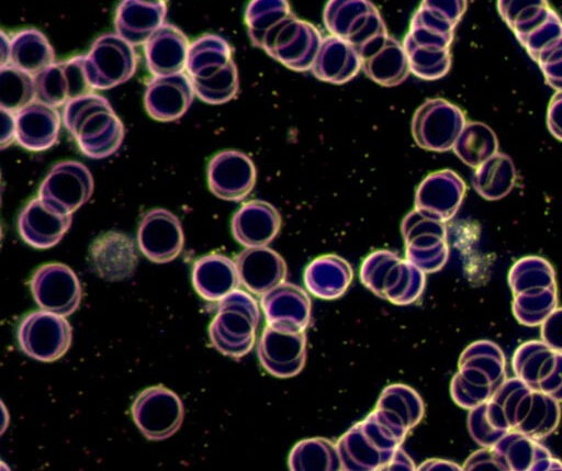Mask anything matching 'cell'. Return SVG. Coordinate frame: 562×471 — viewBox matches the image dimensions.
I'll return each mask as SVG.
<instances>
[{
    "label": "cell",
    "mask_w": 562,
    "mask_h": 471,
    "mask_svg": "<svg viewBox=\"0 0 562 471\" xmlns=\"http://www.w3.org/2000/svg\"><path fill=\"white\" fill-rule=\"evenodd\" d=\"M63 122L80 150L100 159L113 155L124 139V125L109 101L88 93L65 104Z\"/></svg>",
    "instance_id": "cell-1"
},
{
    "label": "cell",
    "mask_w": 562,
    "mask_h": 471,
    "mask_svg": "<svg viewBox=\"0 0 562 471\" xmlns=\"http://www.w3.org/2000/svg\"><path fill=\"white\" fill-rule=\"evenodd\" d=\"M373 411L336 442L341 470H383L405 439Z\"/></svg>",
    "instance_id": "cell-2"
},
{
    "label": "cell",
    "mask_w": 562,
    "mask_h": 471,
    "mask_svg": "<svg viewBox=\"0 0 562 471\" xmlns=\"http://www.w3.org/2000/svg\"><path fill=\"white\" fill-rule=\"evenodd\" d=\"M260 321L257 301L247 292L234 290L220 300L209 326V337L221 354L240 358L254 347Z\"/></svg>",
    "instance_id": "cell-3"
},
{
    "label": "cell",
    "mask_w": 562,
    "mask_h": 471,
    "mask_svg": "<svg viewBox=\"0 0 562 471\" xmlns=\"http://www.w3.org/2000/svg\"><path fill=\"white\" fill-rule=\"evenodd\" d=\"M360 279L375 295L397 305L415 302L425 288V272L390 250L370 254L362 262Z\"/></svg>",
    "instance_id": "cell-4"
},
{
    "label": "cell",
    "mask_w": 562,
    "mask_h": 471,
    "mask_svg": "<svg viewBox=\"0 0 562 471\" xmlns=\"http://www.w3.org/2000/svg\"><path fill=\"white\" fill-rule=\"evenodd\" d=\"M20 349L42 362L60 359L70 348L72 329L65 316L40 310L25 315L18 326Z\"/></svg>",
    "instance_id": "cell-5"
},
{
    "label": "cell",
    "mask_w": 562,
    "mask_h": 471,
    "mask_svg": "<svg viewBox=\"0 0 562 471\" xmlns=\"http://www.w3.org/2000/svg\"><path fill=\"white\" fill-rule=\"evenodd\" d=\"M445 222L414 209L403 218L401 232L406 259L425 273L439 270L448 257Z\"/></svg>",
    "instance_id": "cell-6"
},
{
    "label": "cell",
    "mask_w": 562,
    "mask_h": 471,
    "mask_svg": "<svg viewBox=\"0 0 562 471\" xmlns=\"http://www.w3.org/2000/svg\"><path fill=\"white\" fill-rule=\"evenodd\" d=\"M131 413L148 440H165L176 434L184 418V406L177 393L165 385H153L134 399Z\"/></svg>",
    "instance_id": "cell-7"
},
{
    "label": "cell",
    "mask_w": 562,
    "mask_h": 471,
    "mask_svg": "<svg viewBox=\"0 0 562 471\" xmlns=\"http://www.w3.org/2000/svg\"><path fill=\"white\" fill-rule=\"evenodd\" d=\"M323 21L330 35L360 47L387 33L385 23L370 0H328Z\"/></svg>",
    "instance_id": "cell-8"
},
{
    "label": "cell",
    "mask_w": 562,
    "mask_h": 471,
    "mask_svg": "<svg viewBox=\"0 0 562 471\" xmlns=\"http://www.w3.org/2000/svg\"><path fill=\"white\" fill-rule=\"evenodd\" d=\"M137 57L131 43L116 33L99 36L86 55V69L92 89L105 90L133 77Z\"/></svg>",
    "instance_id": "cell-9"
},
{
    "label": "cell",
    "mask_w": 562,
    "mask_h": 471,
    "mask_svg": "<svg viewBox=\"0 0 562 471\" xmlns=\"http://www.w3.org/2000/svg\"><path fill=\"white\" fill-rule=\"evenodd\" d=\"M465 123L456 104L441 98L427 99L413 115L412 134L420 148L447 152L453 148Z\"/></svg>",
    "instance_id": "cell-10"
},
{
    "label": "cell",
    "mask_w": 562,
    "mask_h": 471,
    "mask_svg": "<svg viewBox=\"0 0 562 471\" xmlns=\"http://www.w3.org/2000/svg\"><path fill=\"white\" fill-rule=\"evenodd\" d=\"M93 192V178L83 164L65 160L56 164L44 178L38 198L49 208L72 214Z\"/></svg>",
    "instance_id": "cell-11"
},
{
    "label": "cell",
    "mask_w": 562,
    "mask_h": 471,
    "mask_svg": "<svg viewBox=\"0 0 562 471\" xmlns=\"http://www.w3.org/2000/svg\"><path fill=\"white\" fill-rule=\"evenodd\" d=\"M30 288L41 310L69 316L80 305L81 284L68 266L59 262L46 263L33 273Z\"/></svg>",
    "instance_id": "cell-12"
},
{
    "label": "cell",
    "mask_w": 562,
    "mask_h": 471,
    "mask_svg": "<svg viewBox=\"0 0 562 471\" xmlns=\"http://www.w3.org/2000/svg\"><path fill=\"white\" fill-rule=\"evenodd\" d=\"M312 23L293 16L262 46L272 58L294 71L311 70L322 44Z\"/></svg>",
    "instance_id": "cell-13"
},
{
    "label": "cell",
    "mask_w": 562,
    "mask_h": 471,
    "mask_svg": "<svg viewBox=\"0 0 562 471\" xmlns=\"http://www.w3.org/2000/svg\"><path fill=\"white\" fill-rule=\"evenodd\" d=\"M137 243L140 253L153 262L166 263L175 260L184 245L180 220L162 208L149 210L138 225Z\"/></svg>",
    "instance_id": "cell-14"
},
{
    "label": "cell",
    "mask_w": 562,
    "mask_h": 471,
    "mask_svg": "<svg viewBox=\"0 0 562 471\" xmlns=\"http://www.w3.org/2000/svg\"><path fill=\"white\" fill-rule=\"evenodd\" d=\"M35 90L37 101L55 108L90 93L86 55L53 63L35 76Z\"/></svg>",
    "instance_id": "cell-15"
},
{
    "label": "cell",
    "mask_w": 562,
    "mask_h": 471,
    "mask_svg": "<svg viewBox=\"0 0 562 471\" xmlns=\"http://www.w3.org/2000/svg\"><path fill=\"white\" fill-rule=\"evenodd\" d=\"M261 366L277 378H291L301 372L306 359L304 332L267 326L258 341Z\"/></svg>",
    "instance_id": "cell-16"
},
{
    "label": "cell",
    "mask_w": 562,
    "mask_h": 471,
    "mask_svg": "<svg viewBox=\"0 0 562 471\" xmlns=\"http://www.w3.org/2000/svg\"><path fill=\"white\" fill-rule=\"evenodd\" d=\"M257 170L248 155L239 150H223L207 166V184L214 195L226 201H241L252 191Z\"/></svg>",
    "instance_id": "cell-17"
},
{
    "label": "cell",
    "mask_w": 562,
    "mask_h": 471,
    "mask_svg": "<svg viewBox=\"0 0 562 471\" xmlns=\"http://www.w3.org/2000/svg\"><path fill=\"white\" fill-rule=\"evenodd\" d=\"M358 53L364 74L383 87L404 82L411 72L403 44L389 33L370 41Z\"/></svg>",
    "instance_id": "cell-18"
},
{
    "label": "cell",
    "mask_w": 562,
    "mask_h": 471,
    "mask_svg": "<svg viewBox=\"0 0 562 471\" xmlns=\"http://www.w3.org/2000/svg\"><path fill=\"white\" fill-rule=\"evenodd\" d=\"M89 261L94 272L106 281L127 279L138 262L135 243L125 233L106 232L91 244Z\"/></svg>",
    "instance_id": "cell-19"
},
{
    "label": "cell",
    "mask_w": 562,
    "mask_h": 471,
    "mask_svg": "<svg viewBox=\"0 0 562 471\" xmlns=\"http://www.w3.org/2000/svg\"><path fill=\"white\" fill-rule=\"evenodd\" d=\"M194 89L183 72L155 76L145 90L144 104L150 117L170 122L181 117L190 108Z\"/></svg>",
    "instance_id": "cell-20"
},
{
    "label": "cell",
    "mask_w": 562,
    "mask_h": 471,
    "mask_svg": "<svg viewBox=\"0 0 562 471\" xmlns=\"http://www.w3.org/2000/svg\"><path fill=\"white\" fill-rule=\"evenodd\" d=\"M260 305L269 326L304 332L310 324L311 299L296 284L282 282L261 295Z\"/></svg>",
    "instance_id": "cell-21"
},
{
    "label": "cell",
    "mask_w": 562,
    "mask_h": 471,
    "mask_svg": "<svg viewBox=\"0 0 562 471\" xmlns=\"http://www.w3.org/2000/svg\"><path fill=\"white\" fill-rule=\"evenodd\" d=\"M71 214L60 213L38 197L31 200L21 211L18 229L22 239L37 249L57 245L71 225Z\"/></svg>",
    "instance_id": "cell-22"
},
{
    "label": "cell",
    "mask_w": 562,
    "mask_h": 471,
    "mask_svg": "<svg viewBox=\"0 0 562 471\" xmlns=\"http://www.w3.org/2000/svg\"><path fill=\"white\" fill-rule=\"evenodd\" d=\"M240 284L262 295L285 281L284 259L268 246L246 247L235 259Z\"/></svg>",
    "instance_id": "cell-23"
},
{
    "label": "cell",
    "mask_w": 562,
    "mask_h": 471,
    "mask_svg": "<svg viewBox=\"0 0 562 471\" xmlns=\"http://www.w3.org/2000/svg\"><path fill=\"white\" fill-rule=\"evenodd\" d=\"M465 194V183L454 171L445 169L429 173L417 187L415 208L441 221L450 220Z\"/></svg>",
    "instance_id": "cell-24"
},
{
    "label": "cell",
    "mask_w": 562,
    "mask_h": 471,
    "mask_svg": "<svg viewBox=\"0 0 562 471\" xmlns=\"http://www.w3.org/2000/svg\"><path fill=\"white\" fill-rule=\"evenodd\" d=\"M166 1L122 0L114 15L115 33L134 45L145 44L165 23Z\"/></svg>",
    "instance_id": "cell-25"
},
{
    "label": "cell",
    "mask_w": 562,
    "mask_h": 471,
    "mask_svg": "<svg viewBox=\"0 0 562 471\" xmlns=\"http://www.w3.org/2000/svg\"><path fill=\"white\" fill-rule=\"evenodd\" d=\"M231 227L234 238L240 245L267 246L280 231L281 216L271 203L251 200L234 214Z\"/></svg>",
    "instance_id": "cell-26"
},
{
    "label": "cell",
    "mask_w": 562,
    "mask_h": 471,
    "mask_svg": "<svg viewBox=\"0 0 562 471\" xmlns=\"http://www.w3.org/2000/svg\"><path fill=\"white\" fill-rule=\"evenodd\" d=\"M186 34L170 23H164L144 44L148 70L154 76L182 72L189 51Z\"/></svg>",
    "instance_id": "cell-27"
},
{
    "label": "cell",
    "mask_w": 562,
    "mask_h": 471,
    "mask_svg": "<svg viewBox=\"0 0 562 471\" xmlns=\"http://www.w3.org/2000/svg\"><path fill=\"white\" fill-rule=\"evenodd\" d=\"M16 141L34 152L52 147L59 134L60 115L55 106L36 101L15 113Z\"/></svg>",
    "instance_id": "cell-28"
},
{
    "label": "cell",
    "mask_w": 562,
    "mask_h": 471,
    "mask_svg": "<svg viewBox=\"0 0 562 471\" xmlns=\"http://www.w3.org/2000/svg\"><path fill=\"white\" fill-rule=\"evenodd\" d=\"M361 69L358 51L349 42L335 35L323 37L312 65L313 75L325 82L342 85Z\"/></svg>",
    "instance_id": "cell-29"
},
{
    "label": "cell",
    "mask_w": 562,
    "mask_h": 471,
    "mask_svg": "<svg viewBox=\"0 0 562 471\" xmlns=\"http://www.w3.org/2000/svg\"><path fill=\"white\" fill-rule=\"evenodd\" d=\"M192 284L206 301H220L240 284L235 261L221 254L199 258L192 269Z\"/></svg>",
    "instance_id": "cell-30"
},
{
    "label": "cell",
    "mask_w": 562,
    "mask_h": 471,
    "mask_svg": "<svg viewBox=\"0 0 562 471\" xmlns=\"http://www.w3.org/2000/svg\"><path fill=\"white\" fill-rule=\"evenodd\" d=\"M382 419L403 435L414 428L424 416L420 395L405 384H392L380 394L374 410Z\"/></svg>",
    "instance_id": "cell-31"
},
{
    "label": "cell",
    "mask_w": 562,
    "mask_h": 471,
    "mask_svg": "<svg viewBox=\"0 0 562 471\" xmlns=\"http://www.w3.org/2000/svg\"><path fill=\"white\" fill-rule=\"evenodd\" d=\"M350 265L337 255L314 259L304 271V284L315 296L324 300L340 298L352 281Z\"/></svg>",
    "instance_id": "cell-32"
},
{
    "label": "cell",
    "mask_w": 562,
    "mask_h": 471,
    "mask_svg": "<svg viewBox=\"0 0 562 471\" xmlns=\"http://www.w3.org/2000/svg\"><path fill=\"white\" fill-rule=\"evenodd\" d=\"M293 16L288 0H250L245 11V23L254 46L262 48Z\"/></svg>",
    "instance_id": "cell-33"
},
{
    "label": "cell",
    "mask_w": 562,
    "mask_h": 471,
    "mask_svg": "<svg viewBox=\"0 0 562 471\" xmlns=\"http://www.w3.org/2000/svg\"><path fill=\"white\" fill-rule=\"evenodd\" d=\"M54 60V48L41 31L25 29L11 37L10 65L36 76Z\"/></svg>",
    "instance_id": "cell-34"
},
{
    "label": "cell",
    "mask_w": 562,
    "mask_h": 471,
    "mask_svg": "<svg viewBox=\"0 0 562 471\" xmlns=\"http://www.w3.org/2000/svg\"><path fill=\"white\" fill-rule=\"evenodd\" d=\"M231 60L232 47L225 38L216 34H203L189 46L186 70L190 79L207 78Z\"/></svg>",
    "instance_id": "cell-35"
},
{
    "label": "cell",
    "mask_w": 562,
    "mask_h": 471,
    "mask_svg": "<svg viewBox=\"0 0 562 471\" xmlns=\"http://www.w3.org/2000/svg\"><path fill=\"white\" fill-rule=\"evenodd\" d=\"M515 180L513 160L505 154L496 153L476 168L472 184L484 199L498 200L510 192Z\"/></svg>",
    "instance_id": "cell-36"
},
{
    "label": "cell",
    "mask_w": 562,
    "mask_h": 471,
    "mask_svg": "<svg viewBox=\"0 0 562 471\" xmlns=\"http://www.w3.org/2000/svg\"><path fill=\"white\" fill-rule=\"evenodd\" d=\"M497 148L496 135L486 124L468 122L452 149L465 165L477 168L496 154Z\"/></svg>",
    "instance_id": "cell-37"
},
{
    "label": "cell",
    "mask_w": 562,
    "mask_h": 471,
    "mask_svg": "<svg viewBox=\"0 0 562 471\" xmlns=\"http://www.w3.org/2000/svg\"><path fill=\"white\" fill-rule=\"evenodd\" d=\"M290 470H341L337 445L326 438L299 441L289 456Z\"/></svg>",
    "instance_id": "cell-38"
},
{
    "label": "cell",
    "mask_w": 562,
    "mask_h": 471,
    "mask_svg": "<svg viewBox=\"0 0 562 471\" xmlns=\"http://www.w3.org/2000/svg\"><path fill=\"white\" fill-rule=\"evenodd\" d=\"M409 70L424 80H437L448 74L451 67L450 48L419 45L404 38Z\"/></svg>",
    "instance_id": "cell-39"
},
{
    "label": "cell",
    "mask_w": 562,
    "mask_h": 471,
    "mask_svg": "<svg viewBox=\"0 0 562 471\" xmlns=\"http://www.w3.org/2000/svg\"><path fill=\"white\" fill-rule=\"evenodd\" d=\"M36 99L35 77L12 66H1V109L16 113Z\"/></svg>",
    "instance_id": "cell-40"
},
{
    "label": "cell",
    "mask_w": 562,
    "mask_h": 471,
    "mask_svg": "<svg viewBox=\"0 0 562 471\" xmlns=\"http://www.w3.org/2000/svg\"><path fill=\"white\" fill-rule=\"evenodd\" d=\"M547 0H497V10L515 36L524 34L546 19Z\"/></svg>",
    "instance_id": "cell-41"
},
{
    "label": "cell",
    "mask_w": 562,
    "mask_h": 471,
    "mask_svg": "<svg viewBox=\"0 0 562 471\" xmlns=\"http://www.w3.org/2000/svg\"><path fill=\"white\" fill-rule=\"evenodd\" d=\"M529 56L539 61L562 43V19L550 9L548 15L528 32L516 35Z\"/></svg>",
    "instance_id": "cell-42"
},
{
    "label": "cell",
    "mask_w": 562,
    "mask_h": 471,
    "mask_svg": "<svg viewBox=\"0 0 562 471\" xmlns=\"http://www.w3.org/2000/svg\"><path fill=\"white\" fill-rule=\"evenodd\" d=\"M194 93L210 104H222L232 100L238 91L237 67L232 59L224 68L207 78L191 79Z\"/></svg>",
    "instance_id": "cell-43"
},
{
    "label": "cell",
    "mask_w": 562,
    "mask_h": 471,
    "mask_svg": "<svg viewBox=\"0 0 562 471\" xmlns=\"http://www.w3.org/2000/svg\"><path fill=\"white\" fill-rule=\"evenodd\" d=\"M420 7L457 26L467 10V0H422Z\"/></svg>",
    "instance_id": "cell-44"
},
{
    "label": "cell",
    "mask_w": 562,
    "mask_h": 471,
    "mask_svg": "<svg viewBox=\"0 0 562 471\" xmlns=\"http://www.w3.org/2000/svg\"><path fill=\"white\" fill-rule=\"evenodd\" d=\"M538 65L547 83L557 91H562V43L542 57Z\"/></svg>",
    "instance_id": "cell-45"
},
{
    "label": "cell",
    "mask_w": 562,
    "mask_h": 471,
    "mask_svg": "<svg viewBox=\"0 0 562 471\" xmlns=\"http://www.w3.org/2000/svg\"><path fill=\"white\" fill-rule=\"evenodd\" d=\"M547 125L550 133L562 141V91H557L551 98L548 112Z\"/></svg>",
    "instance_id": "cell-46"
},
{
    "label": "cell",
    "mask_w": 562,
    "mask_h": 471,
    "mask_svg": "<svg viewBox=\"0 0 562 471\" xmlns=\"http://www.w3.org/2000/svg\"><path fill=\"white\" fill-rule=\"evenodd\" d=\"M16 139L15 113L1 109V148Z\"/></svg>",
    "instance_id": "cell-47"
},
{
    "label": "cell",
    "mask_w": 562,
    "mask_h": 471,
    "mask_svg": "<svg viewBox=\"0 0 562 471\" xmlns=\"http://www.w3.org/2000/svg\"><path fill=\"white\" fill-rule=\"evenodd\" d=\"M411 457L400 447L383 470H415Z\"/></svg>",
    "instance_id": "cell-48"
},
{
    "label": "cell",
    "mask_w": 562,
    "mask_h": 471,
    "mask_svg": "<svg viewBox=\"0 0 562 471\" xmlns=\"http://www.w3.org/2000/svg\"><path fill=\"white\" fill-rule=\"evenodd\" d=\"M11 51V38L1 31V66L9 65Z\"/></svg>",
    "instance_id": "cell-49"
},
{
    "label": "cell",
    "mask_w": 562,
    "mask_h": 471,
    "mask_svg": "<svg viewBox=\"0 0 562 471\" xmlns=\"http://www.w3.org/2000/svg\"><path fill=\"white\" fill-rule=\"evenodd\" d=\"M162 1H167V0H162Z\"/></svg>",
    "instance_id": "cell-50"
}]
</instances>
